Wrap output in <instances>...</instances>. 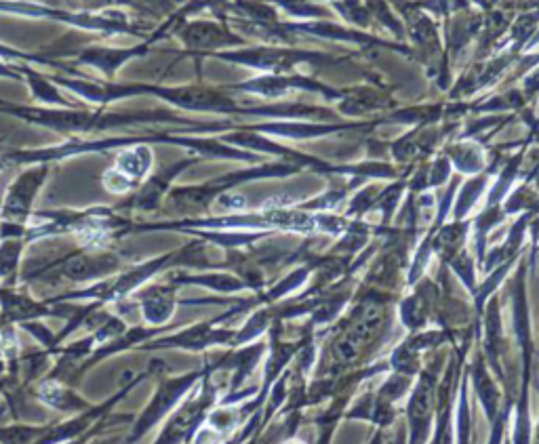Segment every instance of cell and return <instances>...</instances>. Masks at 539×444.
<instances>
[{
    "label": "cell",
    "mask_w": 539,
    "mask_h": 444,
    "mask_svg": "<svg viewBox=\"0 0 539 444\" xmlns=\"http://www.w3.org/2000/svg\"><path fill=\"white\" fill-rule=\"evenodd\" d=\"M230 93H245V95H255L264 99H281L287 97L291 91H310L318 93L327 99H342L344 91L333 89L325 83H318L316 78L304 76V74H262L247 83L238 85H226Z\"/></svg>",
    "instance_id": "7c38bea8"
},
{
    "label": "cell",
    "mask_w": 539,
    "mask_h": 444,
    "mask_svg": "<svg viewBox=\"0 0 539 444\" xmlns=\"http://www.w3.org/2000/svg\"><path fill=\"white\" fill-rule=\"evenodd\" d=\"M445 154L449 156L451 165H455L459 173L472 177L485 171V152L478 141L462 139V141H457V144L449 146Z\"/></svg>",
    "instance_id": "7402d4cb"
},
{
    "label": "cell",
    "mask_w": 539,
    "mask_h": 444,
    "mask_svg": "<svg viewBox=\"0 0 539 444\" xmlns=\"http://www.w3.org/2000/svg\"><path fill=\"white\" fill-rule=\"evenodd\" d=\"M219 62L253 68L264 74H293L297 66H331L344 62V57H333L321 51H306V49H291L278 45L264 47H243V49H228L209 55Z\"/></svg>",
    "instance_id": "5b68a950"
},
{
    "label": "cell",
    "mask_w": 539,
    "mask_h": 444,
    "mask_svg": "<svg viewBox=\"0 0 539 444\" xmlns=\"http://www.w3.org/2000/svg\"><path fill=\"white\" fill-rule=\"evenodd\" d=\"M205 367L198 371H190L186 375H177V377H163L154 396L150 398L144 411L139 413V417L133 421V428L125 440V444H137L142 438H146L158 423L165 421L175 409L179 402H182L198 381L203 379Z\"/></svg>",
    "instance_id": "8992f818"
},
{
    "label": "cell",
    "mask_w": 539,
    "mask_h": 444,
    "mask_svg": "<svg viewBox=\"0 0 539 444\" xmlns=\"http://www.w3.org/2000/svg\"><path fill=\"white\" fill-rule=\"evenodd\" d=\"M169 282L177 287H205L215 293H241L247 291V285L241 276H236L234 272H219V270H209L203 274H188V272H173L167 276Z\"/></svg>",
    "instance_id": "d6986e66"
},
{
    "label": "cell",
    "mask_w": 539,
    "mask_h": 444,
    "mask_svg": "<svg viewBox=\"0 0 539 444\" xmlns=\"http://www.w3.org/2000/svg\"><path fill=\"white\" fill-rule=\"evenodd\" d=\"M497 3H499V0H487V5H485V7H487V11H489V9H493Z\"/></svg>",
    "instance_id": "d6a6232c"
},
{
    "label": "cell",
    "mask_w": 539,
    "mask_h": 444,
    "mask_svg": "<svg viewBox=\"0 0 539 444\" xmlns=\"http://www.w3.org/2000/svg\"><path fill=\"white\" fill-rule=\"evenodd\" d=\"M28 242L24 238L0 240V287H11L22 266L24 249Z\"/></svg>",
    "instance_id": "603a6c76"
},
{
    "label": "cell",
    "mask_w": 539,
    "mask_h": 444,
    "mask_svg": "<svg viewBox=\"0 0 539 444\" xmlns=\"http://www.w3.org/2000/svg\"><path fill=\"white\" fill-rule=\"evenodd\" d=\"M443 362L424 369L417 377V383L411 388L407 402V444H428L434 432L436 419V400H438V369Z\"/></svg>",
    "instance_id": "ba28073f"
},
{
    "label": "cell",
    "mask_w": 539,
    "mask_h": 444,
    "mask_svg": "<svg viewBox=\"0 0 539 444\" xmlns=\"http://www.w3.org/2000/svg\"><path fill=\"white\" fill-rule=\"evenodd\" d=\"M241 308V306H238ZM238 308L217 316L213 320L207 322H196V325H190L186 329H179L171 335L165 337H154L150 341H146L144 346H139V350L144 352H161V350H184V352H205L209 348L215 346H232L236 329H228V327H219L222 322H226L228 318L238 314ZM243 312V308H241Z\"/></svg>",
    "instance_id": "52a82bcc"
},
{
    "label": "cell",
    "mask_w": 539,
    "mask_h": 444,
    "mask_svg": "<svg viewBox=\"0 0 539 444\" xmlns=\"http://www.w3.org/2000/svg\"><path fill=\"white\" fill-rule=\"evenodd\" d=\"M512 409H514L512 402H506V407L502 409V413L497 415V419H495L493 423H489V438H487V444H504L506 430H508V419H510Z\"/></svg>",
    "instance_id": "f1b7e54d"
},
{
    "label": "cell",
    "mask_w": 539,
    "mask_h": 444,
    "mask_svg": "<svg viewBox=\"0 0 539 444\" xmlns=\"http://www.w3.org/2000/svg\"><path fill=\"white\" fill-rule=\"evenodd\" d=\"M175 34L182 40L186 53L194 55L196 62L201 57H209L219 51H228L236 47H245L247 40L238 36L222 22H207V19H198V22H182L177 26Z\"/></svg>",
    "instance_id": "4fadbf2b"
},
{
    "label": "cell",
    "mask_w": 539,
    "mask_h": 444,
    "mask_svg": "<svg viewBox=\"0 0 539 444\" xmlns=\"http://www.w3.org/2000/svg\"><path fill=\"white\" fill-rule=\"evenodd\" d=\"M177 291L179 287L173 285V282H156V285H146L139 289L137 293L131 295L135 301L137 312L142 314L144 322L148 327L163 329L169 325V320L173 318L177 310Z\"/></svg>",
    "instance_id": "5bb4252c"
},
{
    "label": "cell",
    "mask_w": 539,
    "mask_h": 444,
    "mask_svg": "<svg viewBox=\"0 0 539 444\" xmlns=\"http://www.w3.org/2000/svg\"><path fill=\"white\" fill-rule=\"evenodd\" d=\"M51 426H32V423H15V426H0V444H36Z\"/></svg>",
    "instance_id": "cb8c5ba5"
},
{
    "label": "cell",
    "mask_w": 539,
    "mask_h": 444,
    "mask_svg": "<svg viewBox=\"0 0 539 444\" xmlns=\"http://www.w3.org/2000/svg\"><path fill=\"white\" fill-rule=\"evenodd\" d=\"M150 47H152L150 40L135 47H102V45L83 47L76 53L74 64L89 66L102 74L106 80H114L116 74L121 72L129 62L144 57L150 51Z\"/></svg>",
    "instance_id": "9a60e30c"
},
{
    "label": "cell",
    "mask_w": 539,
    "mask_h": 444,
    "mask_svg": "<svg viewBox=\"0 0 539 444\" xmlns=\"http://www.w3.org/2000/svg\"><path fill=\"white\" fill-rule=\"evenodd\" d=\"M390 108H394V99L375 87L344 89L342 104H339V112L346 116H367L371 112H386Z\"/></svg>",
    "instance_id": "ffe728a7"
},
{
    "label": "cell",
    "mask_w": 539,
    "mask_h": 444,
    "mask_svg": "<svg viewBox=\"0 0 539 444\" xmlns=\"http://www.w3.org/2000/svg\"><path fill=\"white\" fill-rule=\"evenodd\" d=\"M363 3H365L367 11L371 13V17H375L377 22L382 24L384 28H388L394 36H398V38L405 36V26L398 22L386 0H363Z\"/></svg>",
    "instance_id": "d4e9b609"
},
{
    "label": "cell",
    "mask_w": 539,
    "mask_h": 444,
    "mask_svg": "<svg viewBox=\"0 0 539 444\" xmlns=\"http://www.w3.org/2000/svg\"><path fill=\"white\" fill-rule=\"evenodd\" d=\"M150 144H154L152 133L146 135L142 144L118 150L114 165L102 175V186L108 194L131 196L150 177L154 167V152Z\"/></svg>",
    "instance_id": "9c48e42d"
},
{
    "label": "cell",
    "mask_w": 539,
    "mask_h": 444,
    "mask_svg": "<svg viewBox=\"0 0 539 444\" xmlns=\"http://www.w3.org/2000/svg\"><path fill=\"white\" fill-rule=\"evenodd\" d=\"M451 167L453 165H451V160H449L447 154H441L438 158H434V163L428 165V190L447 184Z\"/></svg>",
    "instance_id": "83f0119b"
},
{
    "label": "cell",
    "mask_w": 539,
    "mask_h": 444,
    "mask_svg": "<svg viewBox=\"0 0 539 444\" xmlns=\"http://www.w3.org/2000/svg\"><path fill=\"white\" fill-rule=\"evenodd\" d=\"M203 158L198 156H186L179 158L171 165H165L158 169L156 173H150V177L144 181L142 186H139L127 200H123L121 205H116L114 209L121 211L125 215L131 217V213H156L165 205V200L171 192V188L175 186L177 177L186 173L190 167L201 163Z\"/></svg>",
    "instance_id": "30bf717a"
},
{
    "label": "cell",
    "mask_w": 539,
    "mask_h": 444,
    "mask_svg": "<svg viewBox=\"0 0 539 444\" xmlns=\"http://www.w3.org/2000/svg\"><path fill=\"white\" fill-rule=\"evenodd\" d=\"M302 167L291 165V163H266V165H257L241 171H232L226 175L213 177L209 181H203V184H194V186H173L165 203L173 207L175 213L182 217H201L207 213L215 200L236 190L243 184H251V181L257 179H268V177H289L293 173H299Z\"/></svg>",
    "instance_id": "7a4b0ae2"
},
{
    "label": "cell",
    "mask_w": 539,
    "mask_h": 444,
    "mask_svg": "<svg viewBox=\"0 0 539 444\" xmlns=\"http://www.w3.org/2000/svg\"><path fill=\"white\" fill-rule=\"evenodd\" d=\"M0 112L24 120L34 127H45L68 137H81L89 133H106L112 129L142 127V125H182L186 133H226L232 123H196L171 110H110V108H45V106H19L0 99Z\"/></svg>",
    "instance_id": "6da1fadb"
},
{
    "label": "cell",
    "mask_w": 539,
    "mask_h": 444,
    "mask_svg": "<svg viewBox=\"0 0 539 444\" xmlns=\"http://www.w3.org/2000/svg\"><path fill=\"white\" fill-rule=\"evenodd\" d=\"M19 72L24 76V83L30 91V95L38 104L45 108H83L81 104L72 102V99L64 93L55 80L43 72L30 68L28 64H19Z\"/></svg>",
    "instance_id": "e0dca14e"
},
{
    "label": "cell",
    "mask_w": 539,
    "mask_h": 444,
    "mask_svg": "<svg viewBox=\"0 0 539 444\" xmlns=\"http://www.w3.org/2000/svg\"><path fill=\"white\" fill-rule=\"evenodd\" d=\"M497 171V165L493 163V169L489 171H483L478 175H472L466 184L462 186V190H459V194L455 196L453 200V207H451V217L453 221H464L468 217V213L476 207L478 198H481L489 186V179L491 175Z\"/></svg>",
    "instance_id": "44dd1931"
},
{
    "label": "cell",
    "mask_w": 539,
    "mask_h": 444,
    "mask_svg": "<svg viewBox=\"0 0 539 444\" xmlns=\"http://www.w3.org/2000/svg\"><path fill=\"white\" fill-rule=\"evenodd\" d=\"M5 377H7V360L3 352H0V381H5Z\"/></svg>",
    "instance_id": "1f68e13d"
},
{
    "label": "cell",
    "mask_w": 539,
    "mask_h": 444,
    "mask_svg": "<svg viewBox=\"0 0 539 444\" xmlns=\"http://www.w3.org/2000/svg\"><path fill=\"white\" fill-rule=\"evenodd\" d=\"M447 266L453 270V274H455L459 280L464 282V285L468 287L470 293L476 291V287H474V285H476V264H474L472 255H470L466 249L459 251V253L449 261Z\"/></svg>",
    "instance_id": "4316f807"
},
{
    "label": "cell",
    "mask_w": 539,
    "mask_h": 444,
    "mask_svg": "<svg viewBox=\"0 0 539 444\" xmlns=\"http://www.w3.org/2000/svg\"><path fill=\"white\" fill-rule=\"evenodd\" d=\"M36 398L43 402L45 407L59 411V413H81L87 411L91 405L89 402L74 390V386L70 383L55 379V377H47L36 386Z\"/></svg>",
    "instance_id": "2e32d148"
},
{
    "label": "cell",
    "mask_w": 539,
    "mask_h": 444,
    "mask_svg": "<svg viewBox=\"0 0 539 444\" xmlns=\"http://www.w3.org/2000/svg\"><path fill=\"white\" fill-rule=\"evenodd\" d=\"M51 175V165H28L19 173L5 192L3 207H0V221L17 226H28L34 215V203L38 194Z\"/></svg>",
    "instance_id": "8fae6325"
},
{
    "label": "cell",
    "mask_w": 539,
    "mask_h": 444,
    "mask_svg": "<svg viewBox=\"0 0 539 444\" xmlns=\"http://www.w3.org/2000/svg\"><path fill=\"white\" fill-rule=\"evenodd\" d=\"M219 400V386L211 373V365H205L203 379L196 383L192 392L179 402L177 409L167 417L165 426L154 444H190L194 436L205 426L209 413Z\"/></svg>",
    "instance_id": "277c9868"
},
{
    "label": "cell",
    "mask_w": 539,
    "mask_h": 444,
    "mask_svg": "<svg viewBox=\"0 0 539 444\" xmlns=\"http://www.w3.org/2000/svg\"><path fill=\"white\" fill-rule=\"evenodd\" d=\"M468 381H472V388L476 392L478 402H481L487 423H493L504 407H502V394H499L497 383L485 365V358L478 356L472 362V367L468 371Z\"/></svg>",
    "instance_id": "ac0fdd59"
},
{
    "label": "cell",
    "mask_w": 539,
    "mask_h": 444,
    "mask_svg": "<svg viewBox=\"0 0 539 444\" xmlns=\"http://www.w3.org/2000/svg\"><path fill=\"white\" fill-rule=\"evenodd\" d=\"M125 270V257L112 249H87L81 247L64 257H59L43 268H32L24 274V285L38 278L57 276L62 280L74 282V285H95L99 280H106Z\"/></svg>",
    "instance_id": "3957f363"
},
{
    "label": "cell",
    "mask_w": 539,
    "mask_h": 444,
    "mask_svg": "<svg viewBox=\"0 0 539 444\" xmlns=\"http://www.w3.org/2000/svg\"><path fill=\"white\" fill-rule=\"evenodd\" d=\"M384 440H386V438H384V430H377V428H375V432H373V436L369 438L367 444H384Z\"/></svg>",
    "instance_id": "4dcf8cb0"
},
{
    "label": "cell",
    "mask_w": 539,
    "mask_h": 444,
    "mask_svg": "<svg viewBox=\"0 0 539 444\" xmlns=\"http://www.w3.org/2000/svg\"><path fill=\"white\" fill-rule=\"evenodd\" d=\"M0 78H7V80H24L22 72H19V64L3 62V59H0Z\"/></svg>",
    "instance_id": "f546056e"
},
{
    "label": "cell",
    "mask_w": 539,
    "mask_h": 444,
    "mask_svg": "<svg viewBox=\"0 0 539 444\" xmlns=\"http://www.w3.org/2000/svg\"><path fill=\"white\" fill-rule=\"evenodd\" d=\"M285 444H304V442H302V440H295V438H293V440H287Z\"/></svg>",
    "instance_id": "836d02e7"
},
{
    "label": "cell",
    "mask_w": 539,
    "mask_h": 444,
    "mask_svg": "<svg viewBox=\"0 0 539 444\" xmlns=\"http://www.w3.org/2000/svg\"><path fill=\"white\" fill-rule=\"evenodd\" d=\"M333 9L342 13V17L350 24H356L361 28H369L373 17L367 11L363 0H333Z\"/></svg>",
    "instance_id": "484cf974"
},
{
    "label": "cell",
    "mask_w": 539,
    "mask_h": 444,
    "mask_svg": "<svg viewBox=\"0 0 539 444\" xmlns=\"http://www.w3.org/2000/svg\"><path fill=\"white\" fill-rule=\"evenodd\" d=\"M0 230H3V221H0Z\"/></svg>",
    "instance_id": "e575fe53"
}]
</instances>
